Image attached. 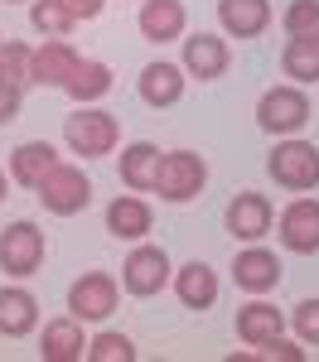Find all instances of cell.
<instances>
[{"label":"cell","mask_w":319,"mask_h":362,"mask_svg":"<svg viewBox=\"0 0 319 362\" xmlns=\"http://www.w3.org/2000/svg\"><path fill=\"white\" fill-rule=\"evenodd\" d=\"M63 140H68L73 155L102 160V155H112L116 140H121V121L112 112H102V107H78V112L63 121Z\"/></svg>","instance_id":"1"},{"label":"cell","mask_w":319,"mask_h":362,"mask_svg":"<svg viewBox=\"0 0 319 362\" xmlns=\"http://www.w3.org/2000/svg\"><path fill=\"white\" fill-rule=\"evenodd\" d=\"M203 184H208L203 155H194V150L160 155V165H155V194L165 198V203H194L203 194Z\"/></svg>","instance_id":"2"},{"label":"cell","mask_w":319,"mask_h":362,"mask_svg":"<svg viewBox=\"0 0 319 362\" xmlns=\"http://www.w3.org/2000/svg\"><path fill=\"white\" fill-rule=\"evenodd\" d=\"M266 169H271V179H276L281 189H290V194L319 189V150L310 145V140H295V136L281 140V145L271 150Z\"/></svg>","instance_id":"3"},{"label":"cell","mask_w":319,"mask_h":362,"mask_svg":"<svg viewBox=\"0 0 319 362\" xmlns=\"http://www.w3.org/2000/svg\"><path fill=\"white\" fill-rule=\"evenodd\" d=\"M34 198H39L54 218H73V213H83L87 203H92V179H87L78 165H63V160H58V165L44 174V184L34 189Z\"/></svg>","instance_id":"4"},{"label":"cell","mask_w":319,"mask_h":362,"mask_svg":"<svg viewBox=\"0 0 319 362\" xmlns=\"http://www.w3.org/2000/svg\"><path fill=\"white\" fill-rule=\"evenodd\" d=\"M305 121H310V97H305V87H271V92H261L257 102V126L266 136H295V131H305Z\"/></svg>","instance_id":"5"},{"label":"cell","mask_w":319,"mask_h":362,"mask_svg":"<svg viewBox=\"0 0 319 362\" xmlns=\"http://www.w3.org/2000/svg\"><path fill=\"white\" fill-rule=\"evenodd\" d=\"M44 232L29 223V218H20V223H10L5 232H0V271L15 280H29L39 276V266H44Z\"/></svg>","instance_id":"6"},{"label":"cell","mask_w":319,"mask_h":362,"mask_svg":"<svg viewBox=\"0 0 319 362\" xmlns=\"http://www.w3.org/2000/svg\"><path fill=\"white\" fill-rule=\"evenodd\" d=\"M170 280H174V266H170V256H165V247L141 242V247L121 261V290H126V295H136V300L160 295Z\"/></svg>","instance_id":"7"},{"label":"cell","mask_w":319,"mask_h":362,"mask_svg":"<svg viewBox=\"0 0 319 362\" xmlns=\"http://www.w3.org/2000/svg\"><path fill=\"white\" fill-rule=\"evenodd\" d=\"M116 300H121V285L107 271H83V276L68 285V314L73 319H87V324L107 319L116 309Z\"/></svg>","instance_id":"8"},{"label":"cell","mask_w":319,"mask_h":362,"mask_svg":"<svg viewBox=\"0 0 319 362\" xmlns=\"http://www.w3.org/2000/svg\"><path fill=\"white\" fill-rule=\"evenodd\" d=\"M276 232H281V247L295 251V256H315L319 251V198H295L281 208L276 218Z\"/></svg>","instance_id":"9"},{"label":"cell","mask_w":319,"mask_h":362,"mask_svg":"<svg viewBox=\"0 0 319 362\" xmlns=\"http://www.w3.org/2000/svg\"><path fill=\"white\" fill-rule=\"evenodd\" d=\"M78 63H83V54H78L68 39H44V44L34 49V58H29V83L68 87V78L78 73Z\"/></svg>","instance_id":"10"},{"label":"cell","mask_w":319,"mask_h":362,"mask_svg":"<svg viewBox=\"0 0 319 362\" xmlns=\"http://www.w3.org/2000/svg\"><path fill=\"white\" fill-rule=\"evenodd\" d=\"M228 63H232V49H228V39H218V34H189L184 39V73L189 78H199V83H213V78H223L228 73Z\"/></svg>","instance_id":"11"},{"label":"cell","mask_w":319,"mask_h":362,"mask_svg":"<svg viewBox=\"0 0 319 362\" xmlns=\"http://www.w3.org/2000/svg\"><path fill=\"white\" fill-rule=\"evenodd\" d=\"M271 223H276V208H271V198L266 194H237L228 203V232L237 237V242H261L266 232H271Z\"/></svg>","instance_id":"12"},{"label":"cell","mask_w":319,"mask_h":362,"mask_svg":"<svg viewBox=\"0 0 319 362\" xmlns=\"http://www.w3.org/2000/svg\"><path fill=\"white\" fill-rule=\"evenodd\" d=\"M281 256L266 247H247L237 251V261H232V280H237V290H247V295H266V290H276L281 285Z\"/></svg>","instance_id":"13"},{"label":"cell","mask_w":319,"mask_h":362,"mask_svg":"<svg viewBox=\"0 0 319 362\" xmlns=\"http://www.w3.org/2000/svg\"><path fill=\"white\" fill-rule=\"evenodd\" d=\"M136 25H141V39L150 44H174V39H184L189 10H184V0H145Z\"/></svg>","instance_id":"14"},{"label":"cell","mask_w":319,"mask_h":362,"mask_svg":"<svg viewBox=\"0 0 319 362\" xmlns=\"http://www.w3.org/2000/svg\"><path fill=\"white\" fill-rule=\"evenodd\" d=\"M141 102L145 107H174L179 97H184V87H189V78H184V68L179 63H165V58H155V63H145L141 68Z\"/></svg>","instance_id":"15"},{"label":"cell","mask_w":319,"mask_h":362,"mask_svg":"<svg viewBox=\"0 0 319 362\" xmlns=\"http://www.w3.org/2000/svg\"><path fill=\"white\" fill-rule=\"evenodd\" d=\"M218 25L228 39H257L271 25V0H218Z\"/></svg>","instance_id":"16"},{"label":"cell","mask_w":319,"mask_h":362,"mask_svg":"<svg viewBox=\"0 0 319 362\" xmlns=\"http://www.w3.org/2000/svg\"><path fill=\"white\" fill-rule=\"evenodd\" d=\"M174 295H179V305L203 314V309H213L218 300V276H213V266L208 261H184L179 271H174Z\"/></svg>","instance_id":"17"},{"label":"cell","mask_w":319,"mask_h":362,"mask_svg":"<svg viewBox=\"0 0 319 362\" xmlns=\"http://www.w3.org/2000/svg\"><path fill=\"white\" fill-rule=\"evenodd\" d=\"M39 358L44 362H83L87 358V338H83V319H54L44 324V338H39Z\"/></svg>","instance_id":"18"},{"label":"cell","mask_w":319,"mask_h":362,"mask_svg":"<svg viewBox=\"0 0 319 362\" xmlns=\"http://www.w3.org/2000/svg\"><path fill=\"white\" fill-rule=\"evenodd\" d=\"M150 223H155V213L136 194H121L107 203V232H112L116 242H141L145 232H150Z\"/></svg>","instance_id":"19"},{"label":"cell","mask_w":319,"mask_h":362,"mask_svg":"<svg viewBox=\"0 0 319 362\" xmlns=\"http://www.w3.org/2000/svg\"><path fill=\"white\" fill-rule=\"evenodd\" d=\"M58 165V150L49 140H25V145H15V155H10V184H20V189H39L44 184V174Z\"/></svg>","instance_id":"20"},{"label":"cell","mask_w":319,"mask_h":362,"mask_svg":"<svg viewBox=\"0 0 319 362\" xmlns=\"http://www.w3.org/2000/svg\"><path fill=\"white\" fill-rule=\"evenodd\" d=\"M34 324H39V300L25 285H5L0 290V334L25 338V334H34Z\"/></svg>","instance_id":"21"},{"label":"cell","mask_w":319,"mask_h":362,"mask_svg":"<svg viewBox=\"0 0 319 362\" xmlns=\"http://www.w3.org/2000/svg\"><path fill=\"white\" fill-rule=\"evenodd\" d=\"M286 329V314L276 305H266V300H252V305L237 309V338L247 343V348H261V343H271V338Z\"/></svg>","instance_id":"22"},{"label":"cell","mask_w":319,"mask_h":362,"mask_svg":"<svg viewBox=\"0 0 319 362\" xmlns=\"http://www.w3.org/2000/svg\"><path fill=\"white\" fill-rule=\"evenodd\" d=\"M155 165H160V150L150 140H131L121 150V184L131 194H155Z\"/></svg>","instance_id":"23"},{"label":"cell","mask_w":319,"mask_h":362,"mask_svg":"<svg viewBox=\"0 0 319 362\" xmlns=\"http://www.w3.org/2000/svg\"><path fill=\"white\" fill-rule=\"evenodd\" d=\"M78 107H92V102H102L107 92H112V68L102 63V58H83L78 63V73L68 78V87H63Z\"/></svg>","instance_id":"24"},{"label":"cell","mask_w":319,"mask_h":362,"mask_svg":"<svg viewBox=\"0 0 319 362\" xmlns=\"http://www.w3.org/2000/svg\"><path fill=\"white\" fill-rule=\"evenodd\" d=\"M281 73L295 78V87L319 83V39H286V49H281Z\"/></svg>","instance_id":"25"},{"label":"cell","mask_w":319,"mask_h":362,"mask_svg":"<svg viewBox=\"0 0 319 362\" xmlns=\"http://www.w3.org/2000/svg\"><path fill=\"white\" fill-rule=\"evenodd\" d=\"M29 20H34V29H39L44 39H68V34L78 29V20H73L58 0H34V5H29Z\"/></svg>","instance_id":"26"},{"label":"cell","mask_w":319,"mask_h":362,"mask_svg":"<svg viewBox=\"0 0 319 362\" xmlns=\"http://www.w3.org/2000/svg\"><path fill=\"white\" fill-rule=\"evenodd\" d=\"M29 58H34L29 44H20V39H0V83H10V87L25 92L29 87Z\"/></svg>","instance_id":"27"},{"label":"cell","mask_w":319,"mask_h":362,"mask_svg":"<svg viewBox=\"0 0 319 362\" xmlns=\"http://www.w3.org/2000/svg\"><path fill=\"white\" fill-rule=\"evenodd\" d=\"M281 29L290 39H319V0H290L281 15Z\"/></svg>","instance_id":"28"},{"label":"cell","mask_w":319,"mask_h":362,"mask_svg":"<svg viewBox=\"0 0 319 362\" xmlns=\"http://www.w3.org/2000/svg\"><path fill=\"white\" fill-rule=\"evenodd\" d=\"M87 362H136V343L126 334H97L87 343Z\"/></svg>","instance_id":"29"},{"label":"cell","mask_w":319,"mask_h":362,"mask_svg":"<svg viewBox=\"0 0 319 362\" xmlns=\"http://www.w3.org/2000/svg\"><path fill=\"white\" fill-rule=\"evenodd\" d=\"M290 324H295L300 343H315V348H319V300H305V305H295Z\"/></svg>","instance_id":"30"},{"label":"cell","mask_w":319,"mask_h":362,"mask_svg":"<svg viewBox=\"0 0 319 362\" xmlns=\"http://www.w3.org/2000/svg\"><path fill=\"white\" fill-rule=\"evenodd\" d=\"M257 358H271V362H276V358H281V362H300V358H305V348H295V343H286V338L276 334L271 343H261V348H257Z\"/></svg>","instance_id":"31"},{"label":"cell","mask_w":319,"mask_h":362,"mask_svg":"<svg viewBox=\"0 0 319 362\" xmlns=\"http://www.w3.org/2000/svg\"><path fill=\"white\" fill-rule=\"evenodd\" d=\"M58 5H63V10H68L78 25H83V20H97V15L107 10V0H58Z\"/></svg>","instance_id":"32"},{"label":"cell","mask_w":319,"mask_h":362,"mask_svg":"<svg viewBox=\"0 0 319 362\" xmlns=\"http://www.w3.org/2000/svg\"><path fill=\"white\" fill-rule=\"evenodd\" d=\"M15 116H20V87L0 83V126H10Z\"/></svg>","instance_id":"33"},{"label":"cell","mask_w":319,"mask_h":362,"mask_svg":"<svg viewBox=\"0 0 319 362\" xmlns=\"http://www.w3.org/2000/svg\"><path fill=\"white\" fill-rule=\"evenodd\" d=\"M5 189H10V179H5V169H0V203H5Z\"/></svg>","instance_id":"34"},{"label":"cell","mask_w":319,"mask_h":362,"mask_svg":"<svg viewBox=\"0 0 319 362\" xmlns=\"http://www.w3.org/2000/svg\"><path fill=\"white\" fill-rule=\"evenodd\" d=\"M5 5H10V0H5Z\"/></svg>","instance_id":"35"}]
</instances>
